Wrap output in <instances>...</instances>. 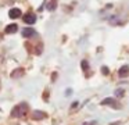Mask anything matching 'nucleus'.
<instances>
[{"label":"nucleus","mask_w":129,"mask_h":125,"mask_svg":"<svg viewBox=\"0 0 129 125\" xmlns=\"http://www.w3.org/2000/svg\"><path fill=\"white\" fill-rule=\"evenodd\" d=\"M26 111H28V104H25V103H21L20 106H17V107L13 110L11 115L13 117H24L26 114Z\"/></svg>","instance_id":"nucleus-1"},{"label":"nucleus","mask_w":129,"mask_h":125,"mask_svg":"<svg viewBox=\"0 0 129 125\" xmlns=\"http://www.w3.org/2000/svg\"><path fill=\"white\" fill-rule=\"evenodd\" d=\"M101 104L103 106H111L112 108H121V104L114 99V97H107V99H104L103 102H101Z\"/></svg>","instance_id":"nucleus-2"},{"label":"nucleus","mask_w":129,"mask_h":125,"mask_svg":"<svg viewBox=\"0 0 129 125\" xmlns=\"http://www.w3.org/2000/svg\"><path fill=\"white\" fill-rule=\"evenodd\" d=\"M22 36L24 38H36L38 32L34 29V28H25V29L22 31Z\"/></svg>","instance_id":"nucleus-3"},{"label":"nucleus","mask_w":129,"mask_h":125,"mask_svg":"<svg viewBox=\"0 0 129 125\" xmlns=\"http://www.w3.org/2000/svg\"><path fill=\"white\" fill-rule=\"evenodd\" d=\"M22 15V13H21L20 8H11V10L9 11V17L11 19H15V18H20V17Z\"/></svg>","instance_id":"nucleus-4"},{"label":"nucleus","mask_w":129,"mask_h":125,"mask_svg":"<svg viewBox=\"0 0 129 125\" xmlns=\"http://www.w3.org/2000/svg\"><path fill=\"white\" fill-rule=\"evenodd\" d=\"M24 21L26 22V24L32 25L36 22V15H35L34 13H29V14H25V17H24Z\"/></svg>","instance_id":"nucleus-5"},{"label":"nucleus","mask_w":129,"mask_h":125,"mask_svg":"<svg viewBox=\"0 0 129 125\" xmlns=\"http://www.w3.org/2000/svg\"><path fill=\"white\" fill-rule=\"evenodd\" d=\"M46 117H47V114L46 113H43V111H34V113H32V118L34 119H43V118H46Z\"/></svg>","instance_id":"nucleus-6"},{"label":"nucleus","mask_w":129,"mask_h":125,"mask_svg":"<svg viewBox=\"0 0 129 125\" xmlns=\"http://www.w3.org/2000/svg\"><path fill=\"white\" fill-rule=\"evenodd\" d=\"M18 31V25L17 24H10L6 27V29H4V32L6 33H15Z\"/></svg>","instance_id":"nucleus-7"},{"label":"nucleus","mask_w":129,"mask_h":125,"mask_svg":"<svg viewBox=\"0 0 129 125\" xmlns=\"http://www.w3.org/2000/svg\"><path fill=\"white\" fill-rule=\"evenodd\" d=\"M118 74H119L121 78H125L129 75V65H122L119 68V71H118Z\"/></svg>","instance_id":"nucleus-8"},{"label":"nucleus","mask_w":129,"mask_h":125,"mask_svg":"<svg viewBox=\"0 0 129 125\" xmlns=\"http://www.w3.org/2000/svg\"><path fill=\"white\" fill-rule=\"evenodd\" d=\"M56 6H57V0H50L47 3V10L49 11H54L56 10Z\"/></svg>","instance_id":"nucleus-9"},{"label":"nucleus","mask_w":129,"mask_h":125,"mask_svg":"<svg viewBox=\"0 0 129 125\" xmlns=\"http://www.w3.org/2000/svg\"><path fill=\"white\" fill-rule=\"evenodd\" d=\"M22 74H24V69L22 68H18V69H15V71L11 74V78H18V77H21Z\"/></svg>","instance_id":"nucleus-10"},{"label":"nucleus","mask_w":129,"mask_h":125,"mask_svg":"<svg viewBox=\"0 0 129 125\" xmlns=\"http://www.w3.org/2000/svg\"><path fill=\"white\" fill-rule=\"evenodd\" d=\"M123 94H125V90H123L122 88H119V89L115 90V96L117 97H123Z\"/></svg>","instance_id":"nucleus-11"},{"label":"nucleus","mask_w":129,"mask_h":125,"mask_svg":"<svg viewBox=\"0 0 129 125\" xmlns=\"http://www.w3.org/2000/svg\"><path fill=\"white\" fill-rule=\"evenodd\" d=\"M81 67H82V69H83V71H87V69H89V63H87L86 60H82Z\"/></svg>","instance_id":"nucleus-12"},{"label":"nucleus","mask_w":129,"mask_h":125,"mask_svg":"<svg viewBox=\"0 0 129 125\" xmlns=\"http://www.w3.org/2000/svg\"><path fill=\"white\" fill-rule=\"evenodd\" d=\"M101 72H103L104 75H108V72H110L108 67H101Z\"/></svg>","instance_id":"nucleus-13"},{"label":"nucleus","mask_w":129,"mask_h":125,"mask_svg":"<svg viewBox=\"0 0 129 125\" xmlns=\"http://www.w3.org/2000/svg\"><path fill=\"white\" fill-rule=\"evenodd\" d=\"M82 125H97V121H87V122H83Z\"/></svg>","instance_id":"nucleus-14"},{"label":"nucleus","mask_w":129,"mask_h":125,"mask_svg":"<svg viewBox=\"0 0 129 125\" xmlns=\"http://www.w3.org/2000/svg\"><path fill=\"white\" fill-rule=\"evenodd\" d=\"M70 93H72V90H71V89H67V93H65V94H67V96H68V94H70Z\"/></svg>","instance_id":"nucleus-15"}]
</instances>
